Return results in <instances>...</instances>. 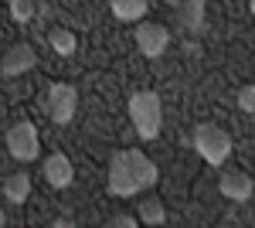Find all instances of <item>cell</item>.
Segmentation results:
<instances>
[{
    "label": "cell",
    "instance_id": "cell-17",
    "mask_svg": "<svg viewBox=\"0 0 255 228\" xmlns=\"http://www.w3.org/2000/svg\"><path fill=\"white\" fill-rule=\"evenodd\" d=\"M102 228H139V222L133 215H116V218H109Z\"/></svg>",
    "mask_w": 255,
    "mask_h": 228
},
{
    "label": "cell",
    "instance_id": "cell-5",
    "mask_svg": "<svg viewBox=\"0 0 255 228\" xmlns=\"http://www.w3.org/2000/svg\"><path fill=\"white\" fill-rule=\"evenodd\" d=\"M7 150H10V157H14V160H38L41 140H38L34 123H27V119L14 123V126L7 130Z\"/></svg>",
    "mask_w": 255,
    "mask_h": 228
},
{
    "label": "cell",
    "instance_id": "cell-7",
    "mask_svg": "<svg viewBox=\"0 0 255 228\" xmlns=\"http://www.w3.org/2000/svg\"><path fill=\"white\" fill-rule=\"evenodd\" d=\"M38 65V55H34V48L31 44H14L7 55H3V61H0V75L3 78H14V75H24V72H31Z\"/></svg>",
    "mask_w": 255,
    "mask_h": 228
},
{
    "label": "cell",
    "instance_id": "cell-2",
    "mask_svg": "<svg viewBox=\"0 0 255 228\" xmlns=\"http://www.w3.org/2000/svg\"><path fill=\"white\" fill-rule=\"evenodd\" d=\"M129 119H133V130H136L143 140H153L160 136V126H163V102H160L157 92H136L129 99Z\"/></svg>",
    "mask_w": 255,
    "mask_h": 228
},
{
    "label": "cell",
    "instance_id": "cell-10",
    "mask_svg": "<svg viewBox=\"0 0 255 228\" xmlns=\"http://www.w3.org/2000/svg\"><path fill=\"white\" fill-rule=\"evenodd\" d=\"M109 10H113V17H116V20L133 24V20H139V17L150 14V3H146V0H113Z\"/></svg>",
    "mask_w": 255,
    "mask_h": 228
},
{
    "label": "cell",
    "instance_id": "cell-13",
    "mask_svg": "<svg viewBox=\"0 0 255 228\" xmlns=\"http://www.w3.org/2000/svg\"><path fill=\"white\" fill-rule=\"evenodd\" d=\"M177 10H180V24H184L187 31H201V27H204V3H201V0L180 3Z\"/></svg>",
    "mask_w": 255,
    "mask_h": 228
},
{
    "label": "cell",
    "instance_id": "cell-14",
    "mask_svg": "<svg viewBox=\"0 0 255 228\" xmlns=\"http://www.w3.org/2000/svg\"><path fill=\"white\" fill-rule=\"evenodd\" d=\"M48 41H51V48H55L58 55H75V34H72V31L51 27V31H48Z\"/></svg>",
    "mask_w": 255,
    "mask_h": 228
},
{
    "label": "cell",
    "instance_id": "cell-19",
    "mask_svg": "<svg viewBox=\"0 0 255 228\" xmlns=\"http://www.w3.org/2000/svg\"><path fill=\"white\" fill-rule=\"evenodd\" d=\"M7 225V215H3V205H0V228Z\"/></svg>",
    "mask_w": 255,
    "mask_h": 228
},
{
    "label": "cell",
    "instance_id": "cell-20",
    "mask_svg": "<svg viewBox=\"0 0 255 228\" xmlns=\"http://www.w3.org/2000/svg\"><path fill=\"white\" fill-rule=\"evenodd\" d=\"M249 10H252V14H255V0H252V3H249Z\"/></svg>",
    "mask_w": 255,
    "mask_h": 228
},
{
    "label": "cell",
    "instance_id": "cell-8",
    "mask_svg": "<svg viewBox=\"0 0 255 228\" xmlns=\"http://www.w3.org/2000/svg\"><path fill=\"white\" fill-rule=\"evenodd\" d=\"M41 174H44V181L51 188H68L75 181V167H72V160L65 153H48L44 164H41Z\"/></svg>",
    "mask_w": 255,
    "mask_h": 228
},
{
    "label": "cell",
    "instance_id": "cell-11",
    "mask_svg": "<svg viewBox=\"0 0 255 228\" xmlns=\"http://www.w3.org/2000/svg\"><path fill=\"white\" fill-rule=\"evenodd\" d=\"M3 198L10 201V205H24L27 198H31V174H10L7 181H3Z\"/></svg>",
    "mask_w": 255,
    "mask_h": 228
},
{
    "label": "cell",
    "instance_id": "cell-1",
    "mask_svg": "<svg viewBox=\"0 0 255 228\" xmlns=\"http://www.w3.org/2000/svg\"><path fill=\"white\" fill-rule=\"evenodd\" d=\"M160 181L157 164L146 157L143 150H116L109 160V177H106V188L113 198H133L139 191L153 188Z\"/></svg>",
    "mask_w": 255,
    "mask_h": 228
},
{
    "label": "cell",
    "instance_id": "cell-15",
    "mask_svg": "<svg viewBox=\"0 0 255 228\" xmlns=\"http://www.w3.org/2000/svg\"><path fill=\"white\" fill-rule=\"evenodd\" d=\"M38 10H44L41 3H31V0H10V17L17 20V24H27Z\"/></svg>",
    "mask_w": 255,
    "mask_h": 228
},
{
    "label": "cell",
    "instance_id": "cell-3",
    "mask_svg": "<svg viewBox=\"0 0 255 228\" xmlns=\"http://www.w3.org/2000/svg\"><path fill=\"white\" fill-rule=\"evenodd\" d=\"M191 140H194V150L201 153V160H208L211 167H221L232 153V136L218 123H197Z\"/></svg>",
    "mask_w": 255,
    "mask_h": 228
},
{
    "label": "cell",
    "instance_id": "cell-18",
    "mask_svg": "<svg viewBox=\"0 0 255 228\" xmlns=\"http://www.w3.org/2000/svg\"><path fill=\"white\" fill-rule=\"evenodd\" d=\"M51 228H79V225H75V222H65V218H58V222H55Z\"/></svg>",
    "mask_w": 255,
    "mask_h": 228
},
{
    "label": "cell",
    "instance_id": "cell-6",
    "mask_svg": "<svg viewBox=\"0 0 255 228\" xmlns=\"http://www.w3.org/2000/svg\"><path fill=\"white\" fill-rule=\"evenodd\" d=\"M133 41H136L139 55L146 58H157L167 51V44H170V31L163 27V24H157V20H143L136 27V34H133Z\"/></svg>",
    "mask_w": 255,
    "mask_h": 228
},
{
    "label": "cell",
    "instance_id": "cell-16",
    "mask_svg": "<svg viewBox=\"0 0 255 228\" xmlns=\"http://www.w3.org/2000/svg\"><path fill=\"white\" fill-rule=\"evenodd\" d=\"M238 109L242 113H255V85H242L238 89Z\"/></svg>",
    "mask_w": 255,
    "mask_h": 228
},
{
    "label": "cell",
    "instance_id": "cell-4",
    "mask_svg": "<svg viewBox=\"0 0 255 228\" xmlns=\"http://www.w3.org/2000/svg\"><path fill=\"white\" fill-rule=\"evenodd\" d=\"M79 113V89L75 85H68V82H55L51 89H48V116H51V123H72Z\"/></svg>",
    "mask_w": 255,
    "mask_h": 228
},
{
    "label": "cell",
    "instance_id": "cell-9",
    "mask_svg": "<svg viewBox=\"0 0 255 228\" xmlns=\"http://www.w3.org/2000/svg\"><path fill=\"white\" fill-rule=\"evenodd\" d=\"M218 191H221L228 201H249L255 194V184L245 171H225L218 177Z\"/></svg>",
    "mask_w": 255,
    "mask_h": 228
},
{
    "label": "cell",
    "instance_id": "cell-12",
    "mask_svg": "<svg viewBox=\"0 0 255 228\" xmlns=\"http://www.w3.org/2000/svg\"><path fill=\"white\" fill-rule=\"evenodd\" d=\"M136 215H139V222H143L146 228H157V225L167 222V208H163L160 198H146V201L136 208Z\"/></svg>",
    "mask_w": 255,
    "mask_h": 228
}]
</instances>
